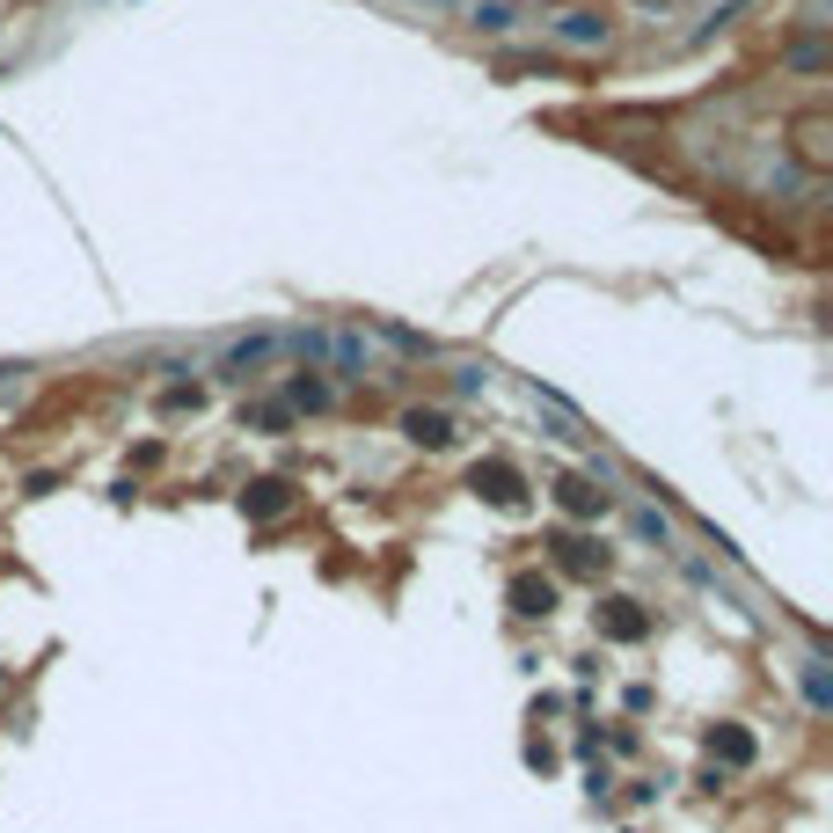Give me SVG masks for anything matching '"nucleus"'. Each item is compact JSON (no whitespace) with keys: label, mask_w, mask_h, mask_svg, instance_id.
<instances>
[{"label":"nucleus","mask_w":833,"mask_h":833,"mask_svg":"<svg viewBox=\"0 0 833 833\" xmlns=\"http://www.w3.org/2000/svg\"><path fill=\"white\" fill-rule=\"evenodd\" d=\"M468 491H475V497H491L497 512H519V505H527V483H519V468H512V461H475Z\"/></svg>","instance_id":"obj_1"},{"label":"nucleus","mask_w":833,"mask_h":833,"mask_svg":"<svg viewBox=\"0 0 833 833\" xmlns=\"http://www.w3.org/2000/svg\"><path fill=\"white\" fill-rule=\"evenodd\" d=\"M643 629H651V621H643V607H637V600H607V607H600V637H614V643H637Z\"/></svg>","instance_id":"obj_2"},{"label":"nucleus","mask_w":833,"mask_h":833,"mask_svg":"<svg viewBox=\"0 0 833 833\" xmlns=\"http://www.w3.org/2000/svg\"><path fill=\"white\" fill-rule=\"evenodd\" d=\"M556 607V578H534V570H527V578H512V614H527V621H534V614H548Z\"/></svg>","instance_id":"obj_3"},{"label":"nucleus","mask_w":833,"mask_h":833,"mask_svg":"<svg viewBox=\"0 0 833 833\" xmlns=\"http://www.w3.org/2000/svg\"><path fill=\"white\" fill-rule=\"evenodd\" d=\"M556 497H564L570 519H600V512H607V491H592L585 475H564V483H556Z\"/></svg>","instance_id":"obj_4"},{"label":"nucleus","mask_w":833,"mask_h":833,"mask_svg":"<svg viewBox=\"0 0 833 833\" xmlns=\"http://www.w3.org/2000/svg\"><path fill=\"white\" fill-rule=\"evenodd\" d=\"M548 548H556V564H564V570H600V564H607V548H592L585 534H556Z\"/></svg>","instance_id":"obj_5"},{"label":"nucleus","mask_w":833,"mask_h":833,"mask_svg":"<svg viewBox=\"0 0 833 833\" xmlns=\"http://www.w3.org/2000/svg\"><path fill=\"white\" fill-rule=\"evenodd\" d=\"M242 512H249V519H270V512H286V483H278V475H264V483H249V491H242Z\"/></svg>","instance_id":"obj_6"},{"label":"nucleus","mask_w":833,"mask_h":833,"mask_svg":"<svg viewBox=\"0 0 833 833\" xmlns=\"http://www.w3.org/2000/svg\"><path fill=\"white\" fill-rule=\"evenodd\" d=\"M402 432H410L417 446H446V439H454V424H446L439 410H410V417H402Z\"/></svg>","instance_id":"obj_7"},{"label":"nucleus","mask_w":833,"mask_h":833,"mask_svg":"<svg viewBox=\"0 0 833 833\" xmlns=\"http://www.w3.org/2000/svg\"><path fill=\"white\" fill-rule=\"evenodd\" d=\"M710 753L732 760V768H746V760H753V738L738 732V724H724V732H710Z\"/></svg>","instance_id":"obj_8"},{"label":"nucleus","mask_w":833,"mask_h":833,"mask_svg":"<svg viewBox=\"0 0 833 833\" xmlns=\"http://www.w3.org/2000/svg\"><path fill=\"white\" fill-rule=\"evenodd\" d=\"M270 351H286V337H249V343H234V351H227V373H242V366H264Z\"/></svg>","instance_id":"obj_9"},{"label":"nucleus","mask_w":833,"mask_h":833,"mask_svg":"<svg viewBox=\"0 0 833 833\" xmlns=\"http://www.w3.org/2000/svg\"><path fill=\"white\" fill-rule=\"evenodd\" d=\"M805 702H811V710H833V680H826V659H805Z\"/></svg>","instance_id":"obj_10"},{"label":"nucleus","mask_w":833,"mask_h":833,"mask_svg":"<svg viewBox=\"0 0 833 833\" xmlns=\"http://www.w3.org/2000/svg\"><path fill=\"white\" fill-rule=\"evenodd\" d=\"M564 37H570V45H600L607 23H600V15H564Z\"/></svg>","instance_id":"obj_11"}]
</instances>
